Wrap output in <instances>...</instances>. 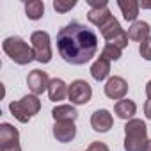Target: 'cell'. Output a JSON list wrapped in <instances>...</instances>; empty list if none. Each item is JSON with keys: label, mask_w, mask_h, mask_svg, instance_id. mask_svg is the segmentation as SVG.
<instances>
[{"label": "cell", "mask_w": 151, "mask_h": 151, "mask_svg": "<svg viewBox=\"0 0 151 151\" xmlns=\"http://www.w3.org/2000/svg\"><path fill=\"white\" fill-rule=\"evenodd\" d=\"M57 50L68 64H87L98 52V36L93 29L71 22L57 32Z\"/></svg>", "instance_id": "6da1fadb"}, {"label": "cell", "mask_w": 151, "mask_h": 151, "mask_svg": "<svg viewBox=\"0 0 151 151\" xmlns=\"http://www.w3.org/2000/svg\"><path fill=\"white\" fill-rule=\"evenodd\" d=\"M147 126L142 119H130L124 124V151H146Z\"/></svg>", "instance_id": "7a4b0ae2"}, {"label": "cell", "mask_w": 151, "mask_h": 151, "mask_svg": "<svg viewBox=\"0 0 151 151\" xmlns=\"http://www.w3.org/2000/svg\"><path fill=\"white\" fill-rule=\"evenodd\" d=\"M2 48H4V52L7 53V57H9L13 62L20 64V66H27V64H30L32 60H36V59H34L32 46H29V43H27L25 39L18 37V36H11V37H7V39H4Z\"/></svg>", "instance_id": "3957f363"}, {"label": "cell", "mask_w": 151, "mask_h": 151, "mask_svg": "<svg viewBox=\"0 0 151 151\" xmlns=\"http://www.w3.org/2000/svg\"><path fill=\"white\" fill-rule=\"evenodd\" d=\"M9 110L20 123H29L30 117L41 110V101L36 94H27L18 101H11Z\"/></svg>", "instance_id": "277c9868"}, {"label": "cell", "mask_w": 151, "mask_h": 151, "mask_svg": "<svg viewBox=\"0 0 151 151\" xmlns=\"http://www.w3.org/2000/svg\"><path fill=\"white\" fill-rule=\"evenodd\" d=\"M30 46L34 52V59L41 64H48L52 60V45L50 36L45 30H36L30 36Z\"/></svg>", "instance_id": "5b68a950"}, {"label": "cell", "mask_w": 151, "mask_h": 151, "mask_svg": "<svg viewBox=\"0 0 151 151\" xmlns=\"http://www.w3.org/2000/svg\"><path fill=\"white\" fill-rule=\"evenodd\" d=\"M100 32H101V36H103V39L107 43H110V45H114V46H117L121 50L128 46V39H130L128 32H124L121 29V25H119V22L116 18H112L107 25H103L100 29Z\"/></svg>", "instance_id": "8992f818"}, {"label": "cell", "mask_w": 151, "mask_h": 151, "mask_svg": "<svg viewBox=\"0 0 151 151\" xmlns=\"http://www.w3.org/2000/svg\"><path fill=\"white\" fill-rule=\"evenodd\" d=\"M68 98H69V101L73 105H86L93 98V89L86 80H75L69 86Z\"/></svg>", "instance_id": "52a82bcc"}, {"label": "cell", "mask_w": 151, "mask_h": 151, "mask_svg": "<svg viewBox=\"0 0 151 151\" xmlns=\"http://www.w3.org/2000/svg\"><path fill=\"white\" fill-rule=\"evenodd\" d=\"M128 94V82L123 77H110L105 82V96L110 100H124V96Z\"/></svg>", "instance_id": "ba28073f"}, {"label": "cell", "mask_w": 151, "mask_h": 151, "mask_svg": "<svg viewBox=\"0 0 151 151\" xmlns=\"http://www.w3.org/2000/svg\"><path fill=\"white\" fill-rule=\"evenodd\" d=\"M27 86L29 89L32 91V94L39 96L43 94L45 91H48L50 87V78H48V73L46 71H41V69H32L27 77Z\"/></svg>", "instance_id": "9c48e42d"}, {"label": "cell", "mask_w": 151, "mask_h": 151, "mask_svg": "<svg viewBox=\"0 0 151 151\" xmlns=\"http://www.w3.org/2000/svg\"><path fill=\"white\" fill-rule=\"evenodd\" d=\"M91 126H93L94 132L105 133V132H109V130L114 126V117H112V114H110L107 109L96 110V112L91 116Z\"/></svg>", "instance_id": "30bf717a"}, {"label": "cell", "mask_w": 151, "mask_h": 151, "mask_svg": "<svg viewBox=\"0 0 151 151\" xmlns=\"http://www.w3.org/2000/svg\"><path fill=\"white\" fill-rule=\"evenodd\" d=\"M18 144H20V132L9 123H2L0 124V149L13 147Z\"/></svg>", "instance_id": "8fae6325"}, {"label": "cell", "mask_w": 151, "mask_h": 151, "mask_svg": "<svg viewBox=\"0 0 151 151\" xmlns=\"http://www.w3.org/2000/svg\"><path fill=\"white\" fill-rule=\"evenodd\" d=\"M53 137L57 139V142H71L75 137H77V126L71 121H66V123H55L53 124Z\"/></svg>", "instance_id": "7c38bea8"}, {"label": "cell", "mask_w": 151, "mask_h": 151, "mask_svg": "<svg viewBox=\"0 0 151 151\" xmlns=\"http://www.w3.org/2000/svg\"><path fill=\"white\" fill-rule=\"evenodd\" d=\"M149 32H151V27L147 22H142V20H137L130 25L128 29V37L133 39V41H139V43H144L147 37H149Z\"/></svg>", "instance_id": "4fadbf2b"}, {"label": "cell", "mask_w": 151, "mask_h": 151, "mask_svg": "<svg viewBox=\"0 0 151 151\" xmlns=\"http://www.w3.org/2000/svg\"><path fill=\"white\" fill-rule=\"evenodd\" d=\"M109 75H110V62L100 55V57L93 62V66H91V77H93L96 82H103L105 78H107V80L110 78Z\"/></svg>", "instance_id": "5bb4252c"}, {"label": "cell", "mask_w": 151, "mask_h": 151, "mask_svg": "<svg viewBox=\"0 0 151 151\" xmlns=\"http://www.w3.org/2000/svg\"><path fill=\"white\" fill-rule=\"evenodd\" d=\"M52 117L55 119V123H66V121L75 123V119L78 117V112L73 105H57L52 110Z\"/></svg>", "instance_id": "9a60e30c"}, {"label": "cell", "mask_w": 151, "mask_h": 151, "mask_svg": "<svg viewBox=\"0 0 151 151\" xmlns=\"http://www.w3.org/2000/svg\"><path fill=\"white\" fill-rule=\"evenodd\" d=\"M68 91H69V86H66V82L62 78H53V80H50L48 98L52 101H62V100H66Z\"/></svg>", "instance_id": "2e32d148"}, {"label": "cell", "mask_w": 151, "mask_h": 151, "mask_svg": "<svg viewBox=\"0 0 151 151\" xmlns=\"http://www.w3.org/2000/svg\"><path fill=\"white\" fill-rule=\"evenodd\" d=\"M114 16L110 14V9H109V6L107 7H96V9H89V13H87V20L93 23V25H96V27H103V25H107L110 20H112Z\"/></svg>", "instance_id": "e0dca14e"}, {"label": "cell", "mask_w": 151, "mask_h": 151, "mask_svg": "<svg viewBox=\"0 0 151 151\" xmlns=\"http://www.w3.org/2000/svg\"><path fill=\"white\" fill-rule=\"evenodd\" d=\"M114 112H116V116H117L119 119L130 121V119H133V116H135V112H137V105H135V101L124 98V100H119V101L114 105Z\"/></svg>", "instance_id": "ac0fdd59"}, {"label": "cell", "mask_w": 151, "mask_h": 151, "mask_svg": "<svg viewBox=\"0 0 151 151\" xmlns=\"http://www.w3.org/2000/svg\"><path fill=\"white\" fill-rule=\"evenodd\" d=\"M121 13H123V18L126 22H137V16H139V9H140V4L137 0H119L117 2Z\"/></svg>", "instance_id": "d6986e66"}, {"label": "cell", "mask_w": 151, "mask_h": 151, "mask_svg": "<svg viewBox=\"0 0 151 151\" xmlns=\"http://www.w3.org/2000/svg\"><path fill=\"white\" fill-rule=\"evenodd\" d=\"M25 14L29 20H41L45 14V4L41 0H30V2L25 4Z\"/></svg>", "instance_id": "ffe728a7"}, {"label": "cell", "mask_w": 151, "mask_h": 151, "mask_svg": "<svg viewBox=\"0 0 151 151\" xmlns=\"http://www.w3.org/2000/svg\"><path fill=\"white\" fill-rule=\"evenodd\" d=\"M121 53H123V50L117 48V46H114V45H110V43H107V45L103 46V50H101V57L107 59L109 62L119 60V59H121Z\"/></svg>", "instance_id": "44dd1931"}, {"label": "cell", "mask_w": 151, "mask_h": 151, "mask_svg": "<svg viewBox=\"0 0 151 151\" xmlns=\"http://www.w3.org/2000/svg\"><path fill=\"white\" fill-rule=\"evenodd\" d=\"M75 6H77V0H68V2H64V0H53V9L60 14L71 11Z\"/></svg>", "instance_id": "7402d4cb"}, {"label": "cell", "mask_w": 151, "mask_h": 151, "mask_svg": "<svg viewBox=\"0 0 151 151\" xmlns=\"http://www.w3.org/2000/svg\"><path fill=\"white\" fill-rule=\"evenodd\" d=\"M139 53H140V57H142L144 60H151V36H149L144 43H140Z\"/></svg>", "instance_id": "603a6c76"}, {"label": "cell", "mask_w": 151, "mask_h": 151, "mask_svg": "<svg viewBox=\"0 0 151 151\" xmlns=\"http://www.w3.org/2000/svg\"><path fill=\"white\" fill-rule=\"evenodd\" d=\"M87 151H110V149H109V146H107L105 142L94 140V142H91V146H89V149H87Z\"/></svg>", "instance_id": "cb8c5ba5"}, {"label": "cell", "mask_w": 151, "mask_h": 151, "mask_svg": "<svg viewBox=\"0 0 151 151\" xmlns=\"http://www.w3.org/2000/svg\"><path fill=\"white\" fill-rule=\"evenodd\" d=\"M144 114H146V117L151 121V100H147V101L144 103Z\"/></svg>", "instance_id": "d4e9b609"}, {"label": "cell", "mask_w": 151, "mask_h": 151, "mask_svg": "<svg viewBox=\"0 0 151 151\" xmlns=\"http://www.w3.org/2000/svg\"><path fill=\"white\" fill-rule=\"evenodd\" d=\"M146 96H147V100H151V80L146 84Z\"/></svg>", "instance_id": "484cf974"}, {"label": "cell", "mask_w": 151, "mask_h": 151, "mask_svg": "<svg viewBox=\"0 0 151 151\" xmlns=\"http://www.w3.org/2000/svg\"><path fill=\"white\" fill-rule=\"evenodd\" d=\"M2 151H22V147H20V144H18V146H13V147H4Z\"/></svg>", "instance_id": "4316f807"}, {"label": "cell", "mask_w": 151, "mask_h": 151, "mask_svg": "<svg viewBox=\"0 0 151 151\" xmlns=\"http://www.w3.org/2000/svg\"><path fill=\"white\" fill-rule=\"evenodd\" d=\"M142 9H151V2H139Z\"/></svg>", "instance_id": "83f0119b"}, {"label": "cell", "mask_w": 151, "mask_h": 151, "mask_svg": "<svg viewBox=\"0 0 151 151\" xmlns=\"http://www.w3.org/2000/svg\"><path fill=\"white\" fill-rule=\"evenodd\" d=\"M146 151H151V139H149V142H147V147H146Z\"/></svg>", "instance_id": "f1b7e54d"}]
</instances>
